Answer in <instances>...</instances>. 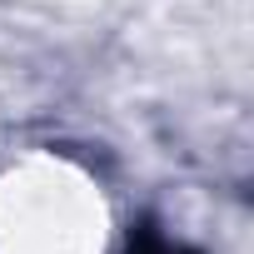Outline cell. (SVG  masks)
Instances as JSON below:
<instances>
[{"label": "cell", "instance_id": "1", "mask_svg": "<svg viewBox=\"0 0 254 254\" xmlns=\"http://www.w3.org/2000/svg\"><path fill=\"white\" fill-rule=\"evenodd\" d=\"M115 209L90 165L30 150L0 165V254H110Z\"/></svg>", "mask_w": 254, "mask_h": 254}]
</instances>
